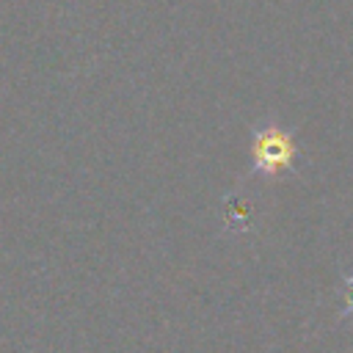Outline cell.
<instances>
[{
    "mask_svg": "<svg viewBox=\"0 0 353 353\" xmlns=\"http://www.w3.org/2000/svg\"><path fill=\"white\" fill-rule=\"evenodd\" d=\"M251 157H254V168L259 174H279L287 171L295 160V143L292 138L279 130V127H262L254 135L251 143Z\"/></svg>",
    "mask_w": 353,
    "mask_h": 353,
    "instance_id": "6da1fadb",
    "label": "cell"
},
{
    "mask_svg": "<svg viewBox=\"0 0 353 353\" xmlns=\"http://www.w3.org/2000/svg\"><path fill=\"white\" fill-rule=\"evenodd\" d=\"M342 317L353 320V273L345 279V309H342Z\"/></svg>",
    "mask_w": 353,
    "mask_h": 353,
    "instance_id": "7a4b0ae2",
    "label": "cell"
}]
</instances>
